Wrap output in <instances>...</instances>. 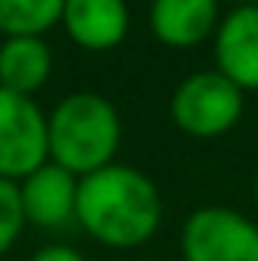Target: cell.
<instances>
[{
	"mask_svg": "<svg viewBox=\"0 0 258 261\" xmlns=\"http://www.w3.org/2000/svg\"><path fill=\"white\" fill-rule=\"evenodd\" d=\"M76 225L106 248H142L162 225V195L146 172L113 162L80 178Z\"/></svg>",
	"mask_w": 258,
	"mask_h": 261,
	"instance_id": "cell-1",
	"label": "cell"
},
{
	"mask_svg": "<svg viewBox=\"0 0 258 261\" xmlns=\"http://www.w3.org/2000/svg\"><path fill=\"white\" fill-rule=\"evenodd\" d=\"M119 136H123V122L116 106L90 89L63 96L46 116L50 162L76 178L113 166L119 152Z\"/></svg>",
	"mask_w": 258,
	"mask_h": 261,
	"instance_id": "cell-2",
	"label": "cell"
},
{
	"mask_svg": "<svg viewBox=\"0 0 258 261\" xmlns=\"http://www.w3.org/2000/svg\"><path fill=\"white\" fill-rule=\"evenodd\" d=\"M245 109V93L225 80L219 70H199L189 73L169 99V116L172 122L192 139H219Z\"/></svg>",
	"mask_w": 258,
	"mask_h": 261,
	"instance_id": "cell-3",
	"label": "cell"
},
{
	"mask_svg": "<svg viewBox=\"0 0 258 261\" xmlns=\"http://www.w3.org/2000/svg\"><path fill=\"white\" fill-rule=\"evenodd\" d=\"M182 261H258V225L228 205H202L182 225Z\"/></svg>",
	"mask_w": 258,
	"mask_h": 261,
	"instance_id": "cell-4",
	"label": "cell"
},
{
	"mask_svg": "<svg viewBox=\"0 0 258 261\" xmlns=\"http://www.w3.org/2000/svg\"><path fill=\"white\" fill-rule=\"evenodd\" d=\"M50 162L46 113L30 96L0 89V178L23 182Z\"/></svg>",
	"mask_w": 258,
	"mask_h": 261,
	"instance_id": "cell-5",
	"label": "cell"
},
{
	"mask_svg": "<svg viewBox=\"0 0 258 261\" xmlns=\"http://www.w3.org/2000/svg\"><path fill=\"white\" fill-rule=\"evenodd\" d=\"M215 70L242 93L258 89V7H232L212 37Z\"/></svg>",
	"mask_w": 258,
	"mask_h": 261,
	"instance_id": "cell-6",
	"label": "cell"
},
{
	"mask_svg": "<svg viewBox=\"0 0 258 261\" xmlns=\"http://www.w3.org/2000/svg\"><path fill=\"white\" fill-rule=\"evenodd\" d=\"M20 185L23 218L37 228H63L76 222V185L80 178L66 169L43 162L37 172H30Z\"/></svg>",
	"mask_w": 258,
	"mask_h": 261,
	"instance_id": "cell-7",
	"label": "cell"
},
{
	"mask_svg": "<svg viewBox=\"0 0 258 261\" xmlns=\"http://www.w3.org/2000/svg\"><path fill=\"white\" fill-rule=\"evenodd\" d=\"M60 23L80 50L106 53L126 40L129 7L126 0H63Z\"/></svg>",
	"mask_w": 258,
	"mask_h": 261,
	"instance_id": "cell-8",
	"label": "cell"
},
{
	"mask_svg": "<svg viewBox=\"0 0 258 261\" xmlns=\"http://www.w3.org/2000/svg\"><path fill=\"white\" fill-rule=\"evenodd\" d=\"M149 30L162 46L192 50L219 30V0H152Z\"/></svg>",
	"mask_w": 258,
	"mask_h": 261,
	"instance_id": "cell-9",
	"label": "cell"
},
{
	"mask_svg": "<svg viewBox=\"0 0 258 261\" xmlns=\"http://www.w3.org/2000/svg\"><path fill=\"white\" fill-rule=\"evenodd\" d=\"M53 73V50L43 37H7L0 43V89L30 96L46 86Z\"/></svg>",
	"mask_w": 258,
	"mask_h": 261,
	"instance_id": "cell-10",
	"label": "cell"
},
{
	"mask_svg": "<svg viewBox=\"0 0 258 261\" xmlns=\"http://www.w3.org/2000/svg\"><path fill=\"white\" fill-rule=\"evenodd\" d=\"M63 0H0V33L7 37H43L60 23Z\"/></svg>",
	"mask_w": 258,
	"mask_h": 261,
	"instance_id": "cell-11",
	"label": "cell"
},
{
	"mask_svg": "<svg viewBox=\"0 0 258 261\" xmlns=\"http://www.w3.org/2000/svg\"><path fill=\"white\" fill-rule=\"evenodd\" d=\"M23 202H20V185L10 178H0V258L17 245L23 231Z\"/></svg>",
	"mask_w": 258,
	"mask_h": 261,
	"instance_id": "cell-12",
	"label": "cell"
},
{
	"mask_svg": "<svg viewBox=\"0 0 258 261\" xmlns=\"http://www.w3.org/2000/svg\"><path fill=\"white\" fill-rule=\"evenodd\" d=\"M30 261H86V258L70 245H43Z\"/></svg>",
	"mask_w": 258,
	"mask_h": 261,
	"instance_id": "cell-13",
	"label": "cell"
},
{
	"mask_svg": "<svg viewBox=\"0 0 258 261\" xmlns=\"http://www.w3.org/2000/svg\"><path fill=\"white\" fill-rule=\"evenodd\" d=\"M222 4V0H219ZM228 4H235V7H258V0H228Z\"/></svg>",
	"mask_w": 258,
	"mask_h": 261,
	"instance_id": "cell-14",
	"label": "cell"
},
{
	"mask_svg": "<svg viewBox=\"0 0 258 261\" xmlns=\"http://www.w3.org/2000/svg\"><path fill=\"white\" fill-rule=\"evenodd\" d=\"M255 198H258V178H255Z\"/></svg>",
	"mask_w": 258,
	"mask_h": 261,
	"instance_id": "cell-15",
	"label": "cell"
}]
</instances>
